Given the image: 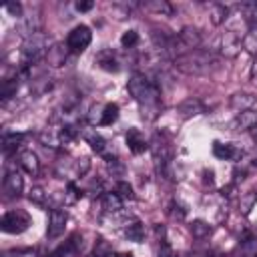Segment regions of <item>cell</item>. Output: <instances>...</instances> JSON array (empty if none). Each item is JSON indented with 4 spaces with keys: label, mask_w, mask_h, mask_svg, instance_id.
Wrapping results in <instances>:
<instances>
[{
    "label": "cell",
    "mask_w": 257,
    "mask_h": 257,
    "mask_svg": "<svg viewBox=\"0 0 257 257\" xmlns=\"http://www.w3.org/2000/svg\"><path fill=\"white\" fill-rule=\"evenodd\" d=\"M126 88H128L131 96L135 98V102L139 104V112L145 120H155L161 114L163 100H161L159 84L155 80H151L143 72H135L128 78Z\"/></svg>",
    "instance_id": "cell-1"
},
{
    "label": "cell",
    "mask_w": 257,
    "mask_h": 257,
    "mask_svg": "<svg viewBox=\"0 0 257 257\" xmlns=\"http://www.w3.org/2000/svg\"><path fill=\"white\" fill-rule=\"evenodd\" d=\"M175 68L185 72V74H193V76H201V74H209L217 68V58L213 52H205V50H193L187 52L179 58L173 60Z\"/></svg>",
    "instance_id": "cell-2"
},
{
    "label": "cell",
    "mask_w": 257,
    "mask_h": 257,
    "mask_svg": "<svg viewBox=\"0 0 257 257\" xmlns=\"http://www.w3.org/2000/svg\"><path fill=\"white\" fill-rule=\"evenodd\" d=\"M50 46H52L50 44V36L40 30V32H36L32 36L24 38V42H22V56H24L26 62H36L38 58L46 56Z\"/></svg>",
    "instance_id": "cell-3"
},
{
    "label": "cell",
    "mask_w": 257,
    "mask_h": 257,
    "mask_svg": "<svg viewBox=\"0 0 257 257\" xmlns=\"http://www.w3.org/2000/svg\"><path fill=\"white\" fill-rule=\"evenodd\" d=\"M28 225H30V217L24 211H8L0 221L2 231L4 233H12V235H18V233L26 231Z\"/></svg>",
    "instance_id": "cell-4"
},
{
    "label": "cell",
    "mask_w": 257,
    "mask_h": 257,
    "mask_svg": "<svg viewBox=\"0 0 257 257\" xmlns=\"http://www.w3.org/2000/svg\"><path fill=\"white\" fill-rule=\"evenodd\" d=\"M92 40V32L88 26L84 24H78L74 26L70 32H68V38H66V46L70 52H82Z\"/></svg>",
    "instance_id": "cell-5"
},
{
    "label": "cell",
    "mask_w": 257,
    "mask_h": 257,
    "mask_svg": "<svg viewBox=\"0 0 257 257\" xmlns=\"http://www.w3.org/2000/svg\"><path fill=\"white\" fill-rule=\"evenodd\" d=\"M40 24H42L40 12H38V10H34V12L30 10V12H24V14L18 18L16 30H18V34H22L24 38H28V36L40 32Z\"/></svg>",
    "instance_id": "cell-6"
},
{
    "label": "cell",
    "mask_w": 257,
    "mask_h": 257,
    "mask_svg": "<svg viewBox=\"0 0 257 257\" xmlns=\"http://www.w3.org/2000/svg\"><path fill=\"white\" fill-rule=\"evenodd\" d=\"M243 48V36L237 30H225L221 36V52L227 58H235Z\"/></svg>",
    "instance_id": "cell-7"
},
{
    "label": "cell",
    "mask_w": 257,
    "mask_h": 257,
    "mask_svg": "<svg viewBox=\"0 0 257 257\" xmlns=\"http://www.w3.org/2000/svg\"><path fill=\"white\" fill-rule=\"evenodd\" d=\"M66 221H68V213L64 209H52L50 215H48V229H46V235L50 239L58 237L64 233V227H66Z\"/></svg>",
    "instance_id": "cell-8"
},
{
    "label": "cell",
    "mask_w": 257,
    "mask_h": 257,
    "mask_svg": "<svg viewBox=\"0 0 257 257\" xmlns=\"http://www.w3.org/2000/svg\"><path fill=\"white\" fill-rule=\"evenodd\" d=\"M22 189H24V179H22L20 171L10 169L6 173V177H4V193H6V197H10V199L20 197Z\"/></svg>",
    "instance_id": "cell-9"
},
{
    "label": "cell",
    "mask_w": 257,
    "mask_h": 257,
    "mask_svg": "<svg viewBox=\"0 0 257 257\" xmlns=\"http://www.w3.org/2000/svg\"><path fill=\"white\" fill-rule=\"evenodd\" d=\"M177 112H179V116H181V118H193V116H197V114H203V112H205V104H203V100H201V98L191 96V98H185V100L177 106Z\"/></svg>",
    "instance_id": "cell-10"
},
{
    "label": "cell",
    "mask_w": 257,
    "mask_h": 257,
    "mask_svg": "<svg viewBox=\"0 0 257 257\" xmlns=\"http://www.w3.org/2000/svg\"><path fill=\"white\" fill-rule=\"evenodd\" d=\"M257 102V96L251 94V92H235L229 100V106L239 114V112H245V110H253Z\"/></svg>",
    "instance_id": "cell-11"
},
{
    "label": "cell",
    "mask_w": 257,
    "mask_h": 257,
    "mask_svg": "<svg viewBox=\"0 0 257 257\" xmlns=\"http://www.w3.org/2000/svg\"><path fill=\"white\" fill-rule=\"evenodd\" d=\"M18 165H20V169L24 171V173H28V175H38V171H40V163H38V157H36V153H32V151H20L18 153Z\"/></svg>",
    "instance_id": "cell-12"
},
{
    "label": "cell",
    "mask_w": 257,
    "mask_h": 257,
    "mask_svg": "<svg viewBox=\"0 0 257 257\" xmlns=\"http://www.w3.org/2000/svg\"><path fill=\"white\" fill-rule=\"evenodd\" d=\"M66 54H68V46H64V44H52V46L48 48V52H46L44 58H46V62H48L50 66L58 68V66L64 64Z\"/></svg>",
    "instance_id": "cell-13"
},
{
    "label": "cell",
    "mask_w": 257,
    "mask_h": 257,
    "mask_svg": "<svg viewBox=\"0 0 257 257\" xmlns=\"http://www.w3.org/2000/svg\"><path fill=\"white\" fill-rule=\"evenodd\" d=\"M213 155L217 159H223V161H231V159H237L239 157V149L231 143H221V141H215L213 143Z\"/></svg>",
    "instance_id": "cell-14"
},
{
    "label": "cell",
    "mask_w": 257,
    "mask_h": 257,
    "mask_svg": "<svg viewBox=\"0 0 257 257\" xmlns=\"http://www.w3.org/2000/svg\"><path fill=\"white\" fill-rule=\"evenodd\" d=\"M257 124V112L253 110H245V112H239L233 120V128L235 131H253Z\"/></svg>",
    "instance_id": "cell-15"
},
{
    "label": "cell",
    "mask_w": 257,
    "mask_h": 257,
    "mask_svg": "<svg viewBox=\"0 0 257 257\" xmlns=\"http://www.w3.org/2000/svg\"><path fill=\"white\" fill-rule=\"evenodd\" d=\"M126 145H128L131 153H135V155L145 153V149H147V143H145V139L141 137V133L137 128H128V133H126Z\"/></svg>",
    "instance_id": "cell-16"
},
{
    "label": "cell",
    "mask_w": 257,
    "mask_h": 257,
    "mask_svg": "<svg viewBox=\"0 0 257 257\" xmlns=\"http://www.w3.org/2000/svg\"><path fill=\"white\" fill-rule=\"evenodd\" d=\"M84 139H86V143L90 145L92 151H96V153H100V155H106V141H104L98 133L86 131V133H84Z\"/></svg>",
    "instance_id": "cell-17"
},
{
    "label": "cell",
    "mask_w": 257,
    "mask_h": 257,
    "mask_svg": "<svg viewBox=\"0 0 257 257\" xmlns=\"http://www.w3.org/2000/svg\"><path fill=\"white\" fill-rule=\"evenodd\" d=\"M102 209L106 213H118L122 209V199L116 193H104L102 195Z\"/></svg>",
    "instance_id": "cell-18"
},
{
    "label": "cell",
    "mask_w": 257,
    "mask_h": 257,
    "mask_svg": "<svg viewBox=\"0 0 257 257\" xmlns=\"http://www.w3.org/2000/svg\"><path fill=\"white\" fill-rule=\"evenodd\" d=\"M243 50L257 58V28H249L243 34Z\"/></svg>",
    "instance_id": "cell-19"
},
{
    "label": "cell",
    "mask_w": 257,
    "mask_h": 257,
    "mask_svg": "<svg viewBox=\"0 0 257 257\" xmlns=\"http://www.w3.org/2000/svg\"><path fill=\"white\" fill-rule=\"evenodd\" d=\"M209 16H211V22L215 26H219L229 18V8L225 4H211V14Z\"/></svg>",
    "instance_id": "cell-20"
},
{
    "label": "cell",
    "mask_w": 257,
    "mask_h": 257,
    "mask_svg": "<svg viewBox=\"0 0 257 257\" xmlns=\"http://www.w3.org/2000/svg\"><path fill=\"white\" fill-rule=\"evenodd\" d=\"M124 235H126V239H128V241L141 243V241L145 239V227H143V223L135 221V223L126 225V229H124Z\"/></svg>",
    "instance_id": "cell-21"
},
{
    "label": "cell",
    "mask_w": 257,
    "mask_h": 257,
    "mask_svg": "<svg viewBox=\"0 0 257 257\" xmlns=\"http://www.w3.org/2000/svg\"><path fill=\"white\" fill-rule=\"evenodd\" d=\"M116 118H118V104L108 102V104L102 108V112H100V124L108 126V124H112Z\"/></svg>",
    "instance_id": "cell-22"
},
{
    "label": "cell",
    "mask_w": 257,
    "mask_h": 257,
    "mask_svg": "<svg viewBox=\"0 0 257 257\" xmlns=\"http://www.w3.org/2000/svg\"><path fill=\"white\" fill-rule=\"evenodd\" d=\"M20 141H22V135L20 133H4V137H2V151L4 153L16 151V147L20 145Z\"/></svg>",
    "instance_id": "cell-23"
},
{
    "label": "cell",
    "mask_w": 257,
    "mask_h": 257,
    "mask_svg": "<svg viewBox=\"0 0 257 257\" xmlns=\"http://www.w3.org/2000/svg\"><path fill=\"white\" fill-rule=\"evenodd\" d=\"M209 233H211V225L207 221L197 219V221L191 223V235L195 239H205V237H209Z\"/></svg>",
    "instance_id": "cell-24"
},
{
    "label": "cell",
    "mask_w": 257,
    "mask_h": 257,
    "mask_svg": "<svg viewBox=\"0 0 257 257\" xmlns=\"http://www.w3.org/2000/svg\"><path fill=\"white\" fill-rule=\"evenodd\" d=\"M28 199L34 203V205H38V207H44L46 203H48V193L40 187V185H36V187H32L30 191H28Z\"/></svg>",
    "instance_id": "cell-25"
},
{
    "label": "cell",
    "mask_w": 257,
    "mask_h": 257,
    "mask_svg": "<svg viewBox=\"0 0 257 257\" xmlns=\"http://www.w3.org/2000/svg\"><path fill=\"white\" fill-rule=\"evenodd\" d=\"M16 88H18V78L4 80V82H2V88H0V98H2V102H6L8 98H12V96L16 94Z\"/></svg>",
    "instance_id": "cell-26"
},
{
    "label": "cell",
    "mask_w": 257,
    "mask_h": 257,
    "mask_svg": "<svg viewBox=\"0 0 257 257\" xmlns=\"http://www.w3.org/2000/svg\"><path fill=\"white\" fill-rule=\"evenodd\" d=\"M98 64H100V68H104V70H108V72H116L118 70V62L114 60V56H112V52H102L100 56H98Z\"/></svg>",
    "instance_id": "cell-27"
},
{
    "label": "cell",
    "mask_w": 257,
    "mask_h": 257,
    "mask_svg": "<svg viewBox=\"0 0 257 257\" xmlns=\"http://www.w3.org/2000/svg\"><path fill=\"white\" fill-rule=\"evenodd\" d=\"M40 141L44 143V145H48V147H60L62 145V139H60V131L58 133H54V131H50V128H46L42 135H40Z\"/></svg>",
    "instance_id": "cell-28"
},
{
    "label": "cell",
    "mask_w": 257,
    "mask_h": 257,
    "mask_svg": "<svg viewBox=\"0 0 257 257\" xmlns=\"http://www.w3.org/2000/svg\"><path fill=\"white\" fill-rule=\"evenodd\" d=\"M149 10H155V12H159V14H171V4H167V2H159V0H153V2H147L145 4Z\"/></svg>",
    "instance_id": "cell-29"
},
{
    "label": "cell",
    "mask_w": 257,
    "mask_h": 257,
    "mask_svg": "<svg viewBox=\"0 0 257 257\" xmlns=\"http://www.w3.org/2000/svg\"><path fill=\"white\" fill-rule=\"evenodd\" d=\"M137 42H139V34H137V30H126V32L120 36V44H122L124 48H133Z\"/></svg>",
    "instance_id": "cell-30"
},
{
    "label": "cell",
    "mask_w": 257,
    "mask_h": 257,
    "mask_svg": "<svg viewBox=\"0 0 257 257\" xmlns=\"http://www.w3.org/2000/svg\"><path fill=\"white\" fill-rule=\"evenodd\" d=\"M116 195H118L120 199H133V197H135L133 187H131L128 183H124V181H118V183H116Z\"/></svg>",
    "instance_id": "cell-31"
},
{
    "label": "cell",
    "mask_w": 257,
    "mask_h": 257,
    "mask_svg": "<svg viewBox=\"0 0 257 257\" xmlns=\"http://www.w3.org/2000/svg\"><path fill=\"white\" fill-rule=\"evenodd\" d=\"M88 169H90V161H88L86 157L76 159V163H74V175H76V177L86 175V171H88Z\"/></svg>",
    "instance_id": "cell-32"
},
{
    "label": "cell",
    "mask_w": 257,
    "mask_h": 257,
    "mask_svg": "<svg viewBox=\"0 0 257 257\" xmlns=\"http://www.w3.org/2000/svg\"><path fill=\"white\" fill-rule=\"evenodd\" d=\"M169 215L173 217V219H185V215H187V211H185V207L181 205V203H177V201H173L171 203V207H169Z\"/></svg>",
    "instance_id": "cell-33"
},
{
    "label": "cell",
    "mask_w": 257,
    "mask_h": 257,
    "mask_svg": "<svg viewBox=\"0 0 257 257\" xmlns=\"http://www.w3.org/2000/svg\"><path fill=\"white\" fill-rule=\"evenodd\" d=\"M112 255V249L106 241H98L96 247H94V257H110Z\"/></svg>",
    "instance_id": "cell-34"
},
{
    "label": "cell",
    "mask_w": 257,
    "mask_h": 257,
    "mask_svg": "<svg viewBox=\"0 0 257 257\" xmlns=\"http://www.w3.org/2000/svg\"><path fill=\"white\" fill-rule=\"evenodd\" d=\"M255 201H257V193H249V195H245V197L241 199V209H243L245 215L251 211V207H253Z\"/></svg>",
    "instance_id": "cell-35"
},
{
    "label": "cell",
    "mask_w": 257,
    "mask_h": 257,
    "mask_svg": "<svg viewBox=\"0 0 257 257\" xmlns=\"http://www.w3.org/2000/svg\"><path fill=\"white\" fill-rule=\"evenodd\" d=\"M4 10H6V12H10L12 16H18V18L24 14V10H22V4H20V2H8V4L4 6Z\"/></svg>",
    "instance_id": "cell-36"
},
{
    "label": "cell",
    "mask_w": 257,
    "mask_h": 257,
    "mask_svg": "<svg viewBox=\"0 0 257 257\" xmlns=\"http://www.w3.org/2000/svg\"><path fill=\"white\" fill-rule=\"evenodd\" d=\"M92 6H94V2H92V0H80V2H76V4H74V8H76L78 12H88Z\"/></svg>",
    "instance_id": "cell-37"
},
{
    "label": "cell",
    "mask_w": 257,
    "mask_h": 257,
    "mask_svg": "<svg viewBox=\"0 0 257 257\" xmlns=\"http://www.w3.org/2000/svg\"><path fill=\"white\" fill-rule=\"evenodd\" d=\"M249 78H251V82L257 86V58L253 60V64H251V72H249Z\"/></svg>",
    "instance_id": "cell-38"
},
{
    "label": "cell",
    "mask_w": 257,
    "mask_h": 257,
    "mask_svg": "<svg viewBox=\"0 0 257 257\" xmlns=\"http://www.w3.org/2000/svg\"><path fill=\"white\" fill-rule=\"evenodd\" d=\"M205 175V183H213V171H203Z\"/></svg>",
    "instance_id": "cell-39"
},
{
    "label": "cell",
    "mask_w": 257,
    "mask_h": 257,
    "mask_svg": "<svg viewBox=\"0 0 257 257\" xmlns=\"http://www.w3.org/2000/svg\"><path fill=\"white\" fill-rule=\"evenodd\" d=\"M118 257H133L131 253H122V255H118Z\"/></svg>",
    "instance_id": "cell-40"
},
{
    "label": "cell",
    "mask_w": 257,
    "mask_h": 257,
    "mask_svg": "<svg viewBox=\"0 0 257 257\" xmlns=\"http://www.w3.org/2000/svg\"><path fill=\"white\" fill-rule=\"evenodd\" d=\"M253 137L257 139V124H255V128H253Z\"/></svg>",
    "instance_id": "cell-41"
},
{
    "label": "cell",
    "mask_w": 257,
    "mask_h": 257,
    "mask_svg": "<svg viewBox=\"0 0 257 257\" xmlns=\"http://www.w3.org/2000/svg\"><path fill=\"white\" fill-rule=\"evenodd\" d=\"M251 257H257V253H255V255H251Z\"/></svg>",
    "instance_id": "cell-42"
}]
</instances>
